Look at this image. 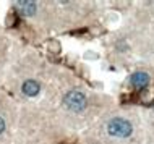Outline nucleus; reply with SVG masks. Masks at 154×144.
<instances>
[{
  "label": "nucleus",
  "instance_id": "3",
  "mask_svg": "<svg viewBox=\"0 0 154 144\" xmlns=\"http://www.w3.org/2000/svg\"><path fill=\"white\" fill-rule=\"evenodd\" d=\"M130 81H131L133 88L143 89V88H146L148 83H149V75H148V73H144V71H136V73H133V75H131Z\"/></svg>",
  "mask_w": 154,
  "mask_h": 144
},
{
  "label": "nucleus",
  "instance_id": "2",
  "mask_svg": "<svg viewBox=\"0 0 154 144\" xmlns=\"http://www.w3.org/2000/svg\"><path fill=\"white\" fill-rule=\"evenodd\" d=\"M63 104L68 110L72 112H81L83 109L86 107V97L85 94L80 91H70L63 99Z\"/></svg>",
  "mask_w": 154,
  "mask_h": 144
},
{
  "label": "nucleus",
  "instance_id": "1",
  "mask_svg": "<svg viewBox=\"0 0 154 144\" xmlns=\"http://www.w3.org/2000/svg\"><path fill=\"white\" fill-rule=\"evenodd\" d=\"M107 131H109L110 136L115 138H128L131 134V123L125 118H112L107 125Z\"/></svg>",
  "mask_w": 154,
  "mask_h": 144
},
{
  "label": "nucleus",
  "instance_id": "4",
  "mask_svg": "<svg viewBox=\"0 0 154 144\" xmlns=\"http://www.w3.org/2000/svg\"><path fill=\"white\" fill-rule=\"evenodd\" d=\"M16 8H18V11H21L23 15L26 16H31L36 13V2H26V0H20V2H16Z\"/></svg>",
  "mask_w": 154,
  "mask_h": 144
},
{
  "label": "nucleus",
  "instance_id": "5",
  "mask_svg": "<svg viewBox=\"0 0 154 144\" xmlns=\"http://www.w3.org/2000/svg\"><path fill=\"white\" fill-rule=\"evenodd\" d=\"M39 83L37 81H32V80H29V81H26V83L23 84V92L26 94V96H36L37 92H39Z\"/></svg>",
  "mask_w": 154,
  "mask_h": 144
},
{
  "label": "nucleus",
  "instance_id": "6",
  "mask_svg": "<svg viewBox=\"0 0 154 144\" xmlns=\"http://www.w3.org/2000/svg\"><path fill=\"white\" fill-rule=\"evenodd\" d=\"M3 130H5V123H3V120L0 118V133H2Z\"/></svg>",
  "mask_w": 154,
  "mask_h": 144
}]
</instances>
